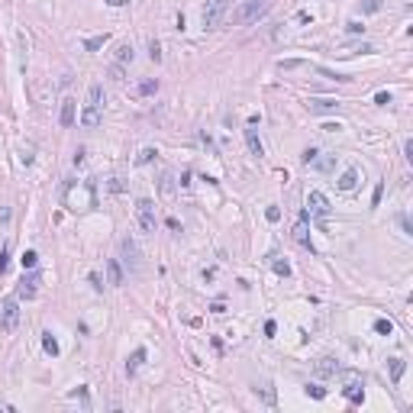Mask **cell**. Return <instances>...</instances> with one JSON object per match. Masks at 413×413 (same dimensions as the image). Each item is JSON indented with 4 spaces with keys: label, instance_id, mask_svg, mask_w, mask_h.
<instances>
[{
    "label": "cell",
    "instance_id": "cell-1",
    "mask_svg": "<svg viewBox=\"0 0 413 413\" xmlns=\"http://www.w3.org/2000/svg\"><path fill=\"white\" fill-rule=\"evenodd\" d=\"M271 6V0H245L239 10H232V23L242 26V23H252V19H258L261 13Z\"/></svg>",
    "mask_w": 413,
    "mask_h": 413
},
{
    "label": "cell",
    "instance_id": "cell-2",
    "mask_svg": "<svg viewBox=\"0 0 413 413\" xmlns=\"http://www.w3.org/2000/svg\"><path fill=\"white\" fill-rule=\"evenodd\" d=\"M226 6H229V0H206V6H204V29H219Z\"/></svg>",
    "mask_w": 413,
    "mask_h": 413
},
{
    "label": "cell",
    "instance_id": "cell-3",
    "mask_svg": "<svg viewBox=\"0 0 413 413\" xmlns=\"http://www.w3.org/2000/svg\"><path fill=\"white\" fill-rule=\"evenodd\" d=\"M0 326H3V333H13V329L19 326V300L16 297L3 300V310H0Z\"/></svg>",
    "mask_w": 413,
    "mask_h": 413
},
{
    "label": "cell",
    "instance_id": "cell-4",
    "mask_svg": "<svg viewBox=\"0 0 413 413\" xmlns=\"http://www.w3.org/2000/svg\"><path fill=\"white\" fill-rule=\"evenodd\" d=\"M136 216H139L142 232H155V204L149 201V197H142V201L136 204Z\"/></svg>",
    "mask_w": 413,
    "mask_h": 413
},
{
    "label": "cell",
    "instance_id": "cell-5",
    "mask_svg": "<svg viewBox=\"0 0 413 413\" xmlns=\"http://www.w3.org/2000/svg\"><path fill=\"white\" fill-rule=\"evenodd\" d=\"M42 281V274L36 271V268H29V274H26L23 281H19V287H16V300H32L36 297V284Z\"/></svg>",
    "mask_w": 413,
    "mask_h": 413
},
{
    "label": "cell",
    "instance_id": "cell-6",
    "mask_svg": "<svg viewBox=\"0 0 413 413\" xmlns=\"http://www.w3.org/2000/svg\"><path fill=\"white\" fill-rule=\"evenodd\" d=\"M307 206H310V213H313L320 223H326V216H329V201L320 194V191H310V194H307Z\"/></svg>",
    "mask_w": 413,
    "mask_h": 413
},
{
    "label": "cell",
    "instance_id": "cell-7",
    "mask_svg": "<svg viewBox=\"0 0 413 413\" xmlns=\"http://www.w3.org/2000/svg\"><path fill=\"white\" fill-rule=\"evenodd\" d=\"M342 394L349 397V404H362V401H365V391H362V378L355 375V371H346V388H342Z\"/></svg>",
    "mask_w": 413,
    "mask_h": 413
},
{
    "label": "cell",
    "instance_id": "cell-8",
    "mask_svg": "<svg viewBox=\"0 0 413 413\" xmlns=\"http://www.w3.org/2000/svg\"><path fill=\"white\" fill-rule=\"evenodd\" d=\"M307 219H310V210H304V213H300L297 226H294V242H300V245H304V249L316 252V249H313V242H310V229H307Z\"/></svg>",
    "mask_w": 413,
    "mask_h": 413
},
{
    "label": "cell",
    "instance_id": "cell-9",
    "mask_svg": "<svg viewBox=\"0 0 413 413\" xmlns=\"http://www.w3.org/2000/svg\"><path fill=\"white\" fill-rule=\"evenodd\" d=\"M74 120H78V100H71V97H68V100H61V113H58V123H61V126H74Z\"/></svg>",
    "mask_w": 413,
    "mask_h": 413
},
{
    "label": "cell",
    "instance_id": "cell-10",
    "mask_svg": "<svg viewBox=\"0 0 413 413\" xmlns=\"http://www.w3.org/2000/svg\"><path fill=\"white\" fill-rule=\"evenodd\" d=\"M310 113H336L339 110V100H329V97H310Z\"/></svg>",
    "mask_w": 413,
    "mask_h": 413
},
{
    "label": "cell",
    "instance_id": "cell-11",
    "mask_svg": "<svg viewBox=\"0 0 413 413\" xmlns=\"http://www.w3.org/2000/svg\"><path fill=\"white\" fill-rule=\"evenodd\" d=\"M339 371H342V368H339V362L329 359V355L316 362V375H320V378H333V375H339Z\"/></svg>",
    "mask_w": 413,
    "mask_h": 413
},
{
    "label": "cell",
    "instance_id": "cell-12",
    "mask_svg": "<svg viewBox=\"0 0 413 413\" xmlns=\"http://www.w3.org/2000/svg\"><path fill=\"white\" fill-rule=\"evenodd\" d=\"M336 188H339V191H355V188H359V168L342 171V178L336 181Z\"/></svg>",
    "mask_w": 413,
    "mask_h": 413
},
{
    "label": "cell",
    "instance_id": "cell-13",
    "mask_svg": "<svg viewBox=\"0 0 413 413\" xmlns=\"http://www.w3.org/2000/svg\"><path fill=\"white\" fill-rule=\"evenodd\" d=\"M81 126H87V129L100 126V107H84V113H81Z\"/></svg>",
    "mask_w": 413,
    "mask_h": 413
},
{
    "label": "cell",
    "instance_id": "cell-14",
    "mask_svg": "<svg viewBox=\"0 0 413 413\" xmlns=\"http://www.w3.org/2000/svg\"><path fill=\"white\" fill-rule=\"evenodd\" d=\"M245 146H249V152L252 155H265V146H261V139H258V133H255V129H245Z\"/></svg>",
    "mask_w": 413,
    "mask_h": 413
},
{
    "label": "cell",
    "instance_id": "cell-15",
    "mask_svg": "<svg viewBox=\"0 0 413 413\" xmlns=\"http://www.w3.org/2000/svg\"><path fill=\"white\" fill-rule=\"evenodd\" d=\"M136 58V49L129 42H123V45H116V65H129V61Z\"/></svg>",
    "mask_w": 413,
    "mask_h": 413
},
{
    "label": "cell",
    "instance_id": "cell-16",
    "mask_svg": "<svg viewBox=\"0 0 413 413\" xmlns=\"http://www.w3.org/2000/svg\"><path fill=\"white\" fill-rule=\"evenodd\" d=\"M142 362H146V349H136V352L129 355V362H126V375L133 378L136 371H139V365H142Z\"/></svg>",
    "mask_w": 413,
    "mask_h": 413
},
{
    "label": "cell",
    "instance_id": "cell-17",
    "mask_svg": "<svg viewBox=\"0 0 413 413\" xmlns=\"http://www.w3.org/2000/svg\"><path fill=\"white\" fill-rule=\"evenodd\" d=\"M107 274H110V284H116V287L123 284V268H120V261H116V258L107 261Z\"/></svg>",
    "mask_w": 413,
    "mask_h": 413
},
{
    "label": "cell",
    "instance_id": "cell-18",
    "mask_svg": "<svg viewBox=\"0 0 413 413\" xmlns=\"http://www.w3.org/2000/svg\"><path fill=\"white\" fill-rule=\"evenodd\" d=\"M87 107H103V87L100 84H91V91H87Z\"/></svg>",
    "mask_w": 413,
    "mask_h": 413
},
{
    "label": "cell",
    "instance_id": "cell-19",
    "mask_svg": "<svg viewBox=\"0 0 413 413\" xmlns=\"http://www.w3.org/2000/svg\"><path fill=\"white\" fill-rule=\"evenodd\" d=\"M123 252H126V265H129V268H136V265H139V258H136L139 252H136V245L129 242V239H123Z\"/></svg>",
    "mask_w": 413,
    "mask_h": 413
},
{
    "label": "cell",
    "instance_id": "cell-20",
    "mask_svg": "<svg viewBox=\"0 0 413 413\" xmlns=\"http://www.w3.org/2000/svg\"><path fill=\"white\" fill-rule=\"evenodd\" d=\"M107 32H103V36H91V39H84V49L87 52H97V49H103V45H107Z\"/></svg>",
    "mask_w": 413,
    "mask_h": 413
},
{
    "label": "cell",
    "instance_id": "cell-21",
    "mask_svg": "<svg viewBox=\"0 0 413 413\" xmlns=\"http://www.w3.org/2000/svg\"><path fill=\"white\" fill-rule=\"evenodd\" d=\"M19 265H23L26 271H29V268H36V265H39V252H36V249H26L23 258H19Z\"/></svg>",
    "mask_w": 413,
    "mask_h": 413
},
{
    "label": "cell",
    "instance_id": "cell-22",
    "mask_svg": "<svg viewBox=\"0 0 413 413\" xmlns=\"http://www.w3.org/2000/svg\"><path fill=\"white\" fill-rule=\"evenodd\" d=\"M404 368H407V365H404V359H391V381H401L404 378Z\"/></svg>",
    "mask_w": 413,
    "mask_h": 413
},
{
    "label": "cell",
    "instance_id": "cell-23",
    "mask_svg": "<svg viewBox=\"0 0 413 413\" xmlns=\"http://www.w3.org/2000/svg\"><path fill=\"white\" fill-rule=\"evenodd\" d=\"M304 65H307L304 58H281V61H278L281 71H294V68H304Z\"/></svg>",
    "mask_w": 413,
    "mask_h": 413
},
{
    "label": "cell",
    "instance_id": "cell-24",
    "mask_svg": "<svg viewBox=\"0 0 413 413\" xmlns=\"http://www.w3.org/2000/svg\"><path fill=\"white\" fill-rule=\"evenodd\" d=\"M42 349H45L49 355H58V339H55L52 333H45V336H42Z\"/></svg>",
    "mask_w": 413,
    "mask_h": 413
},
{
    "label": "cell",
    "instance_id": "cell-25",
    "mask_svg": "<svg viewBox=\"0 0 413 413\" xmlns=\"http://www.w3.org/2000/svg\"><path fill=\"white\" fill-rule=\"evenodd\" d=\"M375 333L378 336H391V333H394V323H391V320H375Z\"/></svg>",
    "mask_w": 413,
    "mask_h": 413
},
{
    "label": "cell",
    "instance_id": "cell-26",
    "mask_svg": "<svg viewBox=\"0 0 413 413\" xmlns=\"http://www.w3.org/2000/svg\"><path fill=\"white\" fill-rule=\"evenodd\" d=\"M155 149H142V152L139 155H136V165H149V162H155Z\"/></svg>",
    "mask_w": 413,
    "mask_h": 413
},
{
    "label": "cell",
    "instance_id": "cell-27",
    "mask_svg": "<svg viewBox=\"0 0 413 413\" xmlns=\"http://www.w3.org/2000/svg\"><path fill=\"white\" fill-rule=\"evenodd\" d=\"M304 391H307V397H313V401H323V397H326V391H323L320 384H307Z\"/></svg>",
    "mask_w": 413,
    "mask_h": 413
},
{
    "label": "cell",
    "instance_id": "cell-28",
    "mask_svg": "<svg viewBox=\"0 0 413 413\" xmlns=\"http://www.w3.org/2000/svg\"><path fill=\"white\" fill-rule=\"evenodd\" d=\"M310 165H316V168H320V171H329V168H333V155H326V158H320V155H316V158H313V162H310Z\"/></svg>",
    "mask_w": 413,
    "mask_h": 413
},
{
    "label": "cell",
    "instance_id": "cell-29",
    "mask_svg": "<svg viewBox=\"0 0 413 413\" xmlns=\"http://www.w3.org/2000/svg\"><path fill=\"white\" fill-rule=\"evenodd\" d=\"M271 268L281 274V278H287V274H291V265H287V261H281V258H274V261H271Z\"/></svg>",
    "mask_w": 413,
    "mask_h": 413
},
{
    "label": "cell",
    "instance_id": "cell-30",
    "mask_svg": "<svg viewBox=\"0 0 413 413\" xmlns=\"http://www.w3.org/2000/svg\"><path fill=\"white\" fill-rule=\"evenodd\" d=\"M155 91H158V81H152V78L139 84V94H146V97H149V94H155Z\"/></svg>",
    "mask_w": 413,
    "mask_h": 413
},
{
    "label": "cell",
    "instance_id": "cell-31",
    "mask_svg": "<svg viewBox=\"0 0 413 413\" xmlns=\"http://www.w3.org/2000/svg\"><path fill=\"white\" fill-rule=\"evenodd\" d=\"M265 219H268V223H278V219H281V210H278V206H268V210H265Z\"/></svg>",
    "mask_w": 413,
    "mask_h": 413
},
{
    "label": "cell",
    "instance_id": "cell-32",
    "mask_svg": "<svg viewBox=\"0 0 413 413\" xmlns=\"http://www.w3.org/2000/svg\"><path fill=\"white\" fill-rule=\"evenodd\" d=\"M6 268H10V252L0 249V274H6Z\"/></svg>",
    "mask_w": 413,
    "mask_h": 413
},
{
    "label": "cell",
    "instance_id": "cell-33",
    "mask_svg": "<svg viewBox=\"0 0 413 413\" xmlns=\"http://www.w3.org/2000/svg\"><path fill=\"white\" fill-rule=\"evenodd\" d=\"M381 197H384V184H375V194H371V206L381 204Z\"/></svg>",
    "mask_w": 413,
    "mask_h": 413
},
{
    "label": "cell",
    "instance_id": "cell-34",
    "mask_svg": "<svg viewBox=\"0 0 413 413\" xmlns=\"http://www.w3.org/2000/svg\"><path fill=\"white\" fill-rule=\"evenodd\" d=\"M87 281H91V287H94V291H103V281H100V274H97V271H91V274H87Z\"/></svg>",
    "mask_w": 413,
    "mask_h": 413
},
{
    "label": "cell",
    "instance_id": "cell-35",
    "mask_svg": "<svg viewBox=\"0 0 413 413\" xmlns=\"http://www.w3.org/2000/svg\"><path fill=\"white\" fill-rule=\"evenodd\" d=\"M149 58H152V61H162V45H158V42L149 45Z\"/></svg>",
    "mask_w": 413,
    "mask_h": 413
},
{
    "label": "cell",
    "instance_id": "cell-36",
    "mask_svg": "<svg viewBox=\"0 0 413 413\" xmlns=\"http://www.w3.org/2000/svg\"><path fill=\"white\" fill-rule=\"evenodd\" d=\"M346 29L352 32V36H359V32H365V26L359 23V19H352V23H346Z\"/></svg>",
    "mask_w": 413,
    "mask_h": 413
},
{
    "label": "cell",
    "instance_id": "cell-37",
    "mask_svg": "<svg viewBox=\"0 0 413 413\" xmlns=\"http://www.w3.org/2000/svg\"><path fill=\"white\" fill-rule=\"evenodd\" d=\"M123 74H126V71H123V65H110V78H113V81H123Z\"/></svg>",
    "mask_w": 413,
    "mask_h": 413
},
{
    "label": "cell",
    "instance_id": "cell-38",
    "mask_svg": "<svg viewBox=\"0 0 413 413\" xmlns=\"http://www.w3.org/2000/svg\"><path fill=\"white\" fill-rule=\"evenodd\" d=\"M10 223V206H0V226Z\"/></svg>",
    "mask_w": 413,
    "mask_h": 413
},
{
    "label": "cell",
    "instance_id": "cell-39",
    "mask_svg": "<svg viewBox=\"0 0 413 413\" xmlns=\"http://www.w3.org/2000/svg\"><path fill=\"white\" fill-rule=\"evenodd\" d=\"M375 103H381V107H388V103H391V94H388V91H381V94H378V97H375Z\"/></svg>",
    "mask_w": 413,
    "mask_h": 413
},
{
    "label": "cell",
    "instance_id": "cell-40",
    "mask_svg": "<svg viewBox=\"0 0 413 413\" xmlns=\"http://www.w3.org/2000/svg\"><path fill=\"white\" fill-rule=\"evenodd\" d=\"M404 155H407V162H413V139L404 142Z\"/></svg>",
    "mask_w": 413,
    "mask_h": 413
},
{
    "label": "cell",
    "instance_id": "cell-41",
    "mask_svg": "<svg viewBox=\"0 0 413 413\" xmlns=\"http://www.w3.org/2000/svg\"><path fill=\"white\" fill-rule=\"evenodd\" d=\"M274 329H278V326H274V320H268V323H265V336H268V339L274 336Z\"/></svg>",
    "mask_w": 413,
    "mask_h": 413
},
{
    "label": "cell",
    "instance_id": "cell-42",
    "mask_svg": "<svg viewBox=\"0 0 413 413\" xmlns=\"http://www.w3.org/2000/svg\"><path fill=\"white\" fill-rule=\"evenodd\" d=\"M401 226H404V232H407V236H413V226H410L407 216H401Z\"/></svg>",
    "mask_w": 413,
    "mask_h": 413
},
{
    "label": "cell",
    "instance_id": "cell-43",
    "mask_svg": "<svg viewBox=\"0 0 413 413\" xmlns=\"http://www.w3.org/2000/svg\"><path fill=\"white\" fill-rule=\"evenodd\" d=\"M316 155H320V152H316V149H307V152H304V162L310 165V162H313V158H316Z\"/></svg>",
    "mask_w": 413,
    "mask_h": 413
},
{
    "label": "cell",
    "instance_id": "cell-44",
    "mask_svg": "<svg viewBox=\"0 0 413 413\" xmlns=\"http://www.w3.org/2000/svg\"><path fill=\"white\" fill-rule=\"evenodd\" d=\"M103 3H107V6H126L129 0H103Z\"/></svg>",
    "mask_w": 413,
    "mask_h": 413
}]
</instances>
